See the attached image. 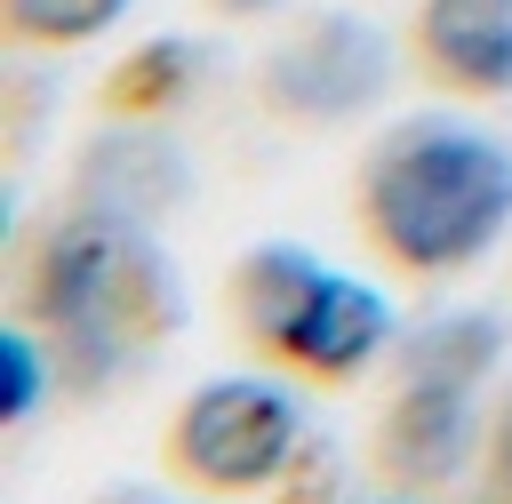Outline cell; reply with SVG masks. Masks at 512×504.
Wrapping results in <instances>:
<instances>
[{
	"mask_svg": "<svg viewBox=\"0 0 512 504\" xmlns=\"http://www.w3.org/2000/svg\"><path fill=\"white\" fill-rule=\"evenodd\" d=\"M392 376H448V384H496L504 376V320L496 312H448L392 344Z\"/></svg>",
	"mask_w": 512,
	"mask_h": 504,
	"instance_id": "8fae6325",
	"label": "cell"
},
{
	"mask_svg": "<svg viewBox=\"0 0 512 504\" xmlns=\"http://www.w3.org/2000/svg\"><path fill=\"white\" fill-rule=\"evenodd\" d=\"M392 344H400L392 304H384L368 280L328 272L264 368H272V376H288V384H304V392H344V384H360L376 360H392Z\"/></svg>",
	"mask_w": 512,
	"mask_h": 504,
	"instance_id": "8992f818",
	"label": "cell"
},
{
	"mask_svg": "<svg viewBox=\"0 0 512 504\" xmlns=\"http://www.w3.org/2000/svg\"><path fill=\"white\" fill-rule=\"evenodd\" d=\"M464 504H512V376H496V392H488V432H480Z\"/></svg>",
	"mask_w": 512,
	"mask_h": 504,
	"instance_id": "5bb4252c",
	"label": "cell"
},
{
	"mask_svg": "<svg viewBox=\"0 0 512 504\" xmlns=\"http://www.w3.org/2000/svg\"><path fill=\"white\" fill-rule=\"evenodd\" d=\"M136 0H0V40L16 56H72L104 40Z\"/></svg>",
	"mask_w": 512,
	"mask_h": 504,
	"instance_id": "7c38bea8",
	"label": "cell"
},
{
	"mask_svg": "<svg viewBox=\"0 0 512 504\" xmlns=\"http://www.w3.org/2000/svg\"><path fill=\"white\" fill-rule=\"evenodd\" d=\"M96 504H168V496H128V488H120V496H96ZM192 504H200V496H192Z\"/></svg>",
	"mask_w": 512,
	"mask_h": 504,
	"instance_id": "2e32d148",
	"label": "cell"
},
{
	"mask_svg": "<svg viewBox=\"0 0 512 504\" xmlns=\"http://www.w3.org/2000/svg\"><path fill=\"white\" fill-rule=\"evenodd\" d=\"M400 56L424 88L456 104H504L512 96V0H416Z\"/></svg>",
	"mask_w": 512,
	"mask_h": 504,
	"instance_id": "52a82bcc",
	"label": "cell"
},
{
	"mask_svg": "<svg viewBox=\"0 0 512 504\" xmlns=\"http://www.w3.org/2000/svg\"><path fill=\"white\" fill-rule=\"evenodd\" d=\"M296 440H304V416H296L288 376L240 368V376L192 384L168 408V424H160V472L184 496H200V504H240V496L272 488L296 464Z\"/></svg>",
	"mask_w": 512,
	"mask_h": 504,
	"instance_id": "3957f363",
	"label": "cell"
},
{
	"mask_svg": "<svg viewBox=\"0 0 512 504\" xmlns=\"http://www.w3.org/2000/svg\"><path fill=\"white\" fill-rule=\"evenodd\" d=\"M208 8L232 16V24H240V16H280V0H208Z\"/></svg>",
	"mask_w": 512,
	"mask_h": 504,
	"instance_id": "9a60e30c",
	"label": "cell"
},
{
	"mask_svg": "<svg viewBox=\"0 0 512 504\" xmlns=\"http://www.w3.org/2000/svg\"><path fill=\"white\" fill-rule=\"evenodd\" d=\"M192 80H200V48L176 40V32H152V40H136V48L96 80V112L152 128V120H168V112L192 96Z\"/></svg>",
	"mask_w": 512,
	"mask_h": 504,
	"instance_id": "30bf717a",
	"label": "cell"
},
{
	"mask_svg": "<svg viewBox=\"0 0 512 504\" xmlns=\"http://www.w3.org/2000/svg\"><path fill=\"white\" fill-rule=\"evenodd\" d=\"M176 184H184L176 152H168V144H160L144 120H128V128L96 136V152L80 160V184H72V200H88V208H112V216H136V224H152V216L176 200Z\"/></svg>",
	"mask_w": 512,
	"mask_h": 504,
	"instance_id": "9c48e42d",
	"label": "cell"
},
{
	"mask_svg": "<svg viewBox=\"0 0 512 504\" xmlns=\"http://www.w3.org/2000/svg\"><path fill=\"white\" fill-rule=\"evenodd\" d=\"M320 280H328V264H320L312 248H296V240H256V248H240V256L224 264V288H216L224 336L264 368V360L280 352V336L296 328V312L312 304Z\"/></svg>",
	"mask_w": 512,
	"mask_h": 504,
	"instance_id": "ba28073f",
	"label": "cell"
},
{
	"mask_svg": "<svg viewBox=\"0 0 512 504\" xmlns=\"http://www.w3.org/2000/svg\"><path fill=\"white\" fill-rule=\"evenodd\" d=\"M8 320H24L48 344L56 384L96 392L128 360H144L176 336L184 288H176L152 224L64 200L8 256Z\"/></svg>",
	"mask_w": 512,
	"mask_h": 504,
	"instance_id": "6da1fadb",
	"label": "cell"
},
{
	"mask_svg": "<svg viewBox=\"0 0 512 504\" xmlns=\"http://www.w3.org/2000/svg\"><path fill=\"white\" fill-rule=\"evenodd\" d=\"M352 232L400 280H464L512 232V144L472 120H392L352 160Z\"/></svg>",
	"mask_w": 512,
	"mask_h": 504,
	"instance_id": "7a4b0ae2",
	"label": "cell"
},
{
	"mask_svg": "<svg viewBox=\"0 0 512 504\" xmlns=\"http://www.w3.org/2000/svg\"><path fill=\"white\" fill-rule=\"evenodd\" d=\"M0 368H8V392H0V424L16 432L32 408H40V384H48V344L24 328V320H0Z\"/></svg>",
	"mask_w": 512,
	"mask_h": 504,
	"instance_id": "4fadbf2b",
	"label": "cell"
},
{
	"mask_svg": "<svg viewBox=\"0 0 512 504\" xmlns=\"http://www.w3.org/2000/svg\"><path fill=\"white\" fill-rule=\"evenodd\" d=\"M400 40L384 24H368L360 8H312L296 24L272 32V48L248 64V104L256 120L312 136L336 120H360L392 80H400Z\"/></svg>",
	"mask_w": 512,
	"mask_h": 504,
	"instance_id": "277c9868",
	"label": "cell"
},
{
	"mask_svg": "<svg viewBox=\"0 0 512 504\" xmlns=\"http://www.w3.org/2000/svg\"><path fill=\"white\" fill-rule=\"evenodd\" d=\"M376 504H416V496H376Z\"/></svg>",
	"mask_w": 512,
	"mask_h": 504,
	"instance_id": "e0dca14e",
	"label": "cell"
},
{
	"mask_svg": "<svg viewBox=\"0 0 512 504\" xmlns=\"http://www.w3.org/2000/svg\"><path fill=\"white\" fill-rule=\"evenodd\" d=\"M488 392L480 384H448V376H392L384 400H376V424H368L376 488L424 504V496H448L456 480H472L480 432H488Z\"/></svg>",
	"mask_w": 512,
	"mask_h": 504,
	"instance_id": "5b68a950",
	"label": "cell"
}]
</instances>
